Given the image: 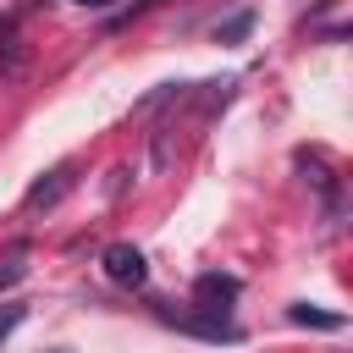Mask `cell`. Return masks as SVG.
<instances>
[{
    "mask_svg": "<svg viewBox=\"0 0 353 353\" xmlns=\"http://www.w3.org/2000/svg\"><path fill=\"white\" fill-rule=\"evenodd\" d=\"M22 259H28L22 248H11V254L0 259V287H11V281H22Z\"/></svg>",
    "mask_w": 353,
    "mask_h": 353,
    "instance_id": "ba28073f",
    "label": "cell"
},
{
    "mask_svg": "<svg viewBox=\"0 0 353 353\" xmlns=\"http://www.w3.org/2000/svg\"><path fill=\"white\" fill-rule=\"evenodd\" d=\"M292 325H320V331H342V314L314 309V303H292Z\"/></svg>",
    "mask_w": 353,
    "mask_h": 353,
    "instance_id": "8992f818",
    "label": "cell"
},
{
    "mask_svg": "<svg viewBox=\"0 0 353 353\" xmlns=\"http://www.w3.org/2000/svg\"><path fill=\"white\" fill-rule=\"evenodd\" d=\"M160 320H165V325H176V331H193V336H210V342H237V325H232V314H221V309H199V303H193V314H176V309H160Z\"/></svg>",
    "mask_w": 353,
    "mask_h": 353,
    "instance_id": "6da1fadb",
    "label": "cell"
},
{
    "mask_svg": "<svg viewBox=\"0 0 353 353\" xmlns=\"http://www.w3.org/2000/svg\"><path fill=\"white\" fill-rule=\"evenodd\" d=\"M193 292H199V309H221V314H226L232 298H237V276H215V270H210V276H199Z\"/></svg>",
    "mask_w": 353,
    "mask_h": 353,
    "instance_id": "5b68a950",
    "label": "cell"
},
{
    "mask_svg": "<svg viewBox=\"0 0 353 353\" xmlns=\"http://www.w3.org/2000/svg\"><path fill=\"white\" fill-rule=\"evenodd\" d=\"M99 265H105V276H110L116 287H143V281H149V265H143V254H138L132 243H110V248L99 254Z\"/></svg>",
    "mask_w": 353,
    "mask_h": 353,
    "instance_id": "7a4b0ae2",
    "label": "cell"
},
{
    "mask_svg": "<svg viewBox=\"0 0 353 353\" xmlns=\"http://www.w3.org/2000/svg\"><path fill=\"white\" fill-rule=\"evenodd\" d=\"M28 72V50H22V22L6 17L0 22V83H17Z\"/></svg>",
    "mask_w": 353,
    "mask_h": 353,
    "instance_id": "3957f363",
    "label": "cell"
},
{
    "mask_svg": "<svg viewBox=\"0 0 353 353\" xmlns=\"http://www.w3.org/2000/svg\"><path fill=\"white\" fill-rule=\"evenodd\" d=\"M248 28H254V11H237V17H232V22L221 28V44H232V39H243Z\"/></svg>",
    "mask_w": 353,
    "mask_h": 353,
    "instance_id": "9c48e42d",
    "label": "cell"
},
{
    "mask_svg": "<svg viewBox=\"0 0 353 353\" xmlns=\"http://www.w3.org/2000/svg\"><path fill=\"white\" fill-rule=\"evenodd\" d=\"M66 188H72V165H55V171H44V176L28 188V199H22V204H28V210H50V204H61V193H66Z\"/></svg>",
    "mask_w": 353,
    "mask_h": 353,
    "instance_id": "277c9868",
    "label": "cell"
},
{
    "mask_svg": "<svg viewBox=\"0 0 353 353\" xmlns=\"http://www.w3.org/2000/svg\"><path fill=\"white\" fill-rule=\"evenodd\" d=\"M77 6H88V11H110L116 0H77Z\"/></svg>",
    "mask_w": 353,
    "mask_h": 353,
    "instance_id": "30bf717a",
    "label": "cell"
},
{
    "mask_svg": "<svg viewBox=\"0 0 353 353\" xmlns=\"http://www.w3.org/2000/svg\"><path fill=\"white\" fill-rule=\"evenodd\" d=\"M22 314H28V303H0V347H6V336L22 325Z\"/></svg>",
    "mask_w": 353,
    "mask_h": 353,
    "instance_id": "52a82bcc",
    "label": "cell"
}]
</instances>
